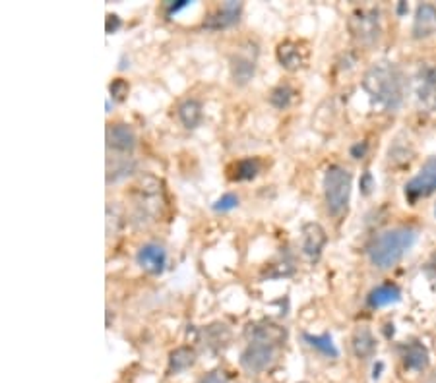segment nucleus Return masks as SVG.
<instances>
[{
  "label": "nucleus",
  "instance_id": "16",
  "mask_svg": "<svg viewBox=\"0 0 436 383\" xmlns=\"http://www.w3.org/2000/svg\"><path fill=\"white\" fill-rule=\"evenodd\" d=\"M402 358H403V366L408 369H417V372H421V369H425L427 366H429L430 362V356H429V350H427V347L422 345V342H409V345H403L402 347Z\"/></svg>",
  "mask_w": 436,
  "mask_h": 383
},
{
  "label": "nucleus",
  "instance_id": "25",
  "mask_svg": "<svg viewBox=\"0 0 436 383\" xmlns=\"http://www.w3.org/2000/svg\"><path fill=\"white\" fill-rule=\"evenodd\" d=\"M293 97H295V91H293V88L287 85V83H279L277 88L271 89L270 105L271 107H276V109L284 110L289 107L291 101H293Z\"/></svg>",
  "mask_w": 436,
  "mask_h": 383
},
{
  "label": "nucleus",
  "instance_id": "14",
  "mask_svg": "<svg viewBox=\"0 0 436 383\" xmlns=\"http://www.w3.org/2000/svg\"><path fill=\"white\" fill-rule=\"evenodd\" d=\"M246 337L249 341H264V342H271L276 347H281L285 341H287V331L281 325L271 322H260V323H250L249 329H246Z\"/></svg>",
  "mask_w": 436,
  "mask_h": 383
},
{
  "label": "nucleus",
  "instance_id": "19",
  "mask_svg": "<svg viewBox=\"0 0 436 383\" xmlns=\"http://www.w3.org/2000/svg\"><path fill=\"white\" fill-rule=\"evenodd\" d=\"M202 118H204V107H202L200 101L187 99L179 105V120L187 130L198 128L202 124Z\"/></svg>",
  "mask_w": 436,
  "mask_h": 383
},
{
  "label": "nucleus",
  "instance_id": "11",
  "mask_svg": "<svg viewBox=\"0 0 436 383\" xmlns=\"http://www.w3.org/2000/svg\"><path fill=\"white\" fill-rule=\"evenodd\" d=\"M136 263H138L144 271H147V273L161 275L165 271L167 266L165 248L155 244V242L144 244V246L138 250V253H136Z\"/></svg>",
  "mask_w": 436,
  "mask_h": 383
},
{
  "label": "nucleus",
  "instance_id": "23",
  "mask_svg": "<svg viewBox=\"0 0 436 383\" xmlns=\"http://www.w3.org/2000/svg\"><path fill=\"white\" fill-rule=\"evenodd\" d=\"M134 169H136L134 159H130V157L118 159L117 163H113V167L107 169V184L125 180V178H128L132 172H134Z\"/></svg>",
  "mask_w": 436,
  "mask_h": 383
},
{
  "label": "nucleus",
  "instance_id": "17",
  "mask_svg": "<svg viewBox=\"0 0 436 383\" xmlns=\"http://www.w3.org/2000/svg\"><path fill=\"white\" fill-rule=\"evenodd\" d=\"M400 300H402V290L398 285H392V283L373 288L367 296V304L370 308H386L390 304H395Z\"/></svg>",
  "mask_w": 436,
  "mask_h": 383
},
{
  "label": "nucleus",
  "instance_id": "12",
  "mask_svg": "<svg viewBox=\"0 0 436 383\" xmlns=\"http://www.w3.org/2000/svg\"><path fill=\"white\" fill-rule=\"evenodd\" d=\"M301 233H303V253L308 260L316 261L328 242V234L318 223H305Z\"/></svg>",
  "mask_w": 436,
  "mask_h": 383
},
{
  "label": "nucleus",
  "instance_id": "26",
  "mask_svg": "<svg viewBox=\"0 0 436 383\" xmlns=\"http://www.w3.org/2000/svg\"><path fill=\"white\" fill-rule=\"evenodd\" d=\"M212 207H214V211H217V213L233 211V209L239 207V196L233 194V192H227V194H223L222 198L217 199Z\"/></svg>",
  "mask_w": 436,
  "mask_h": 383
},
{
  "label": "nucleus",
  "instance_id": "29",
  "mask_svg": "<svg viewBox=\"0 0 436 383\" xmlns=\"http://www.w3.org/2000/svg\"><path fill=\"white\" fill-rule=\"evenodd\" d=\"M120 26H123V21H120V18H118L117 14H107V21H105V31H107V33H117Z\"/></svg>",
  "mask_w": 436,
  "mask_h": 383
},
{
  "label": "nucleus",
  "instance_id": "22",
  "mask_svg": "<svg viewBox=\"0 0 436 383\" xmlns=\"http://www.w3.org/2000/svg\"><path fill=\"white\" fill-rule=\"evenodd\" d=\"M202 335L206 337V345L212 350H222L229 342V329L223 323H214L202 331Z\"/></svg>",
  "mask_w": 436,
  "mask_h": 383
},
{
  "label": "nucleus",
  "instance_id": "35",
  "mask_svg": "<svg viewBox=\"0 0 436 383\" xmlns=\"http://www.w3.org/2000/svg\"><path fill=\"white\" fill-rule=\"evenodd\" d=\"M408 10H409L408 2H400V4H398V14H400V16H403V14H405V12H408Z\"/></svg>",
  "mask_w": 436,
  "mask_h": 383
},
{
  "label": "nucleus",
  "instance_id": "10",
  "mask_svg": "<svg viewBox=\"0 0 436 383\" xmlns=\"http://www.w3.org/2000/svg\"><path fill=\"white\" fill-rule=\"evenodd\" d=\"M107 149L128 155L136 149V134L128 124H109L107 126Z\"/></svg>",
  "mask_w": 436,
  "mask_h": 383
},
{
  "label": "nucleus",
  "instance_id": "13",
  "mask_svg": "<svg viewBox=\"0 0 436 383\" xmlns=\"http://www.w3.org/2000/svg\"><path fill=\"white\" fill-rule=\"evenodd\" d=\"M411 33L415 39H429L436 35V6L422 2L415 10V18H413V28Z\"/></svg>",
  "mask_w": 436,
  "mask_h": 383
},
{
  "label": "nucleus",
  "instance_id": "15",
  "mask_svg": "<svg viewBox=\"0 0 436 383\" xmlns=\"http://www.w3.org/2000/svg\"><path fill=\"white\" fill-rule=\"evenodd\" d=\"M276 56L279 64H281L285 70H289V72L303 68L306 61L305 51L301 48V45H299L297 41H289V39L277 45Z\"/></svg>",
  "mask_w": 436,
  "mask_h": 383
},
{
  "label": "nucleus",
  "instance_id": "36",
  "mask_svg": "<svg viewBox=\"0 0 436 383\" xmlns=\"http://www.w3.org/2000/svg\"><path fill=\"white\" fill-rule=\"evenodd\" d=\"M105 107H107V112H111V99H107V105H105Z\"/></svg>",
  "mask_w": 436,
  "mask_h": 383
},
{
  "label": "nucleus",
  "instance_id": "24",
  "mask_svg": "<svg viewBox=\"0 0 436 383\" xmlns=\"http://www.w3.org/2000/svg\"><path fill=\"white\" fill-rule=\"evenodd\" d=\"M260 169L262 164L256 157H246L237 161L235 163V174H233V180H254V178L260 174Z\"/></svg>",
  "mask_w": 436,
  "mask_h": 383
},
{
  "label": "nucleus",
  "instance_id": "1",
  "mask_svg": "<svg viewBox=\"0 0 436 383\" xmlns=\"http://www.w3.org/2000/svg\"><path fill=\"white\" fill-rule=\"evenodd\" d=\"M363 88L376 107L395 112L403 105L408 93V78L403 70L390 61L374 62L363 78Z\"/></svg>",
  "mask_w": 436,
  "mask_h": 383
},
{
  "label": "nucleus",
  "instance_id": "28",
  "mask_svg": "<svg viewBox=\"0 0 436 383\" xmlns=\"http://www.w3.org/2000/svg\"><path fill=\"white\" fill-rule=\"evenodd\" d=\"M360 194L363 196H368L370 192H373L374 188V177H373V172L370 171H365L363 174H360Z\"/></svg>",
  "mask_w": 436,
  "mask_h": 383
},
{
  "label": "nucleus",
  "instance_id": "21",
  "mask_svg": "<svg viewBox=\"0 0 436 383\" xmlns=\"http://www.w3.org/2000/svg\"><path fill=\"white\" fill-rule=\"evenodd\" d=\"M303 339L308 342V347L318 350L320 355L328 356V358H338L339 356L338 347L333 345V339L330 333H324V335H311V333H305Z\"/></svg>",
  "mask_w": 436,
  "mask_h": 383
},
{
  "label": "nucleus",
  "instance_id": "32",
  "mask_svg": "<svg viewBox=\"0 0 436 383\" xmlns=\"http://www.w3.org/2000/svg\"><path fill=\"white\" fill-rule=\"evenodd\" d=\"M190 4H192V2H188V0H179V2H167L165 10H167V14L173 16V14H177V12H180L182 8L190 6Z\"/></svg>",
  "mask_w": 436,
  "mask_h": 383
},
{
  "label": "nucleus",
  "instance_id": "8",
  "mask_svg": "<svg viewBox=\"0 0 436 383\" xmlns=\"http://www.w3.org/2000/svg\"><path fill=\"white\" fill-rule=\"evenodd\" d=\"M417 103L427 112H436V66L425 64L417 72Z\"/></svg>",
  "mask_w": 436,
  "mask_h": 383
},
{
  "label": "nucleus",
  "instance_id": "9",
  "mask_svg": "<svg viewBox=\"0 0 436 383\" xmlns=\"http://www.w3.org/2000/svg\"><path fill=\"white\" fill-rule=\"evenodd\" d=\"M241 12H242L241 2L227 0V2H223L222 6L217 8L215 12H212V14L206 18V21H204V28L214 29V31L231 28V26L239 23V20H241Z\"/></svg>",
  "mask_w": 436,
  "mask_h": 383
},
{
  "label": "nucleus",
  "instance_id": "4",
  "mask_svg": "<svg viewBox=\"0 0 436 383\" xmlns=\"http://www.w3.org/2000/svg\"><path fill=\"white\" fill-rule=\"evenodd\" d=\"M349 31L360 47H374L382 37V14L378 8H357L349 18Z\"/></svg>",
  "mask_w": 436,
  "mask_h": 383
},
{
  "label": "nucleus",
  "instance_id": "27",
  "mask_svg": "<svg viewBox=\"0 0 436 383\" xmlns=\"http://www.w3.org/2000/svg\"><path fill=\"white\" fill-rule=\"evenodd\" d=\"M128 91H130V85L123 78H117V80H113L109 83V93H111V99H115V101H125Z\"/></svg>",
  "mask_w": 436,
  "mask_h": 383
},
{
  "label": "nucleus",
  "instance_id": "7",
  "mask_svg": "<svg viewBox=\"0 0 436 383\" xmlns=\"http://www.w3.org/2000/svg\"><path fill=\"white\" fill-rule=\"evenodd\" d=\"M405 198L409 204H415L419 199L432 196L436 192V157H429L422 163L421 171L409 180L405 188Z\"/></svg>",
  "mask_w": 436,
  "mask_h": 383
},
{
  "label": "nucleus",
  "instance_id": "20",
  "mask_svg": "<svg viewBox=\"0 0 436 383\" xmlns=\"http://www.w3.org/2000/svg\"><path fill=\"white\" fill-rule=\"evenodd\" d=\"M196 364V352L190 347H179L169 355V372L171 374H180L185 369L192 368Z\"/></svg>",
  "mask_w": 436,
  "mask_h": 383
},
{
  "label": "nucleus",
  "instance_id": "30",
  "mask_svg": "<svg viewBox=\"0 0 436 383\" xmlns=\"http://www.w3.org/2000/svg\"><path fill=\"white\" fill-rule=\"evenodd\" d=\"M198 383H229V379L223 372L215 369V372H209V374H206V376L202 377Z\"/></svg>",
  "mask_w": 436,
  "mask_h": 383
},
{
  "label": "nucleus",
  "instance_id": "34",
  "mask_svg": "<svg viewBox=\"0 0 436 383\" xmlns=\"http://www.w3.org/2000/svg\"><path fill=\"white\" fill-rule=\"evenodd\" d=\"M384 369V362H376L373 369V379H380V372Z\"/></svg>",
  "mask_w": 436,
  "mask_h": 383
},
{
  "label": "nucleus",
  "instance_id": "37",
  "mask_svg": "<svg viewBox=\"0 0 436 383\" xmlns=\"http://www.w3.org/2000/svg\"><path fill=\"white\" fill-rule=\"evenodd\" d=\"M435 217H436V206H435Z\"/></svg>",
  "mask_w": 436,
  "mask_h": 383
},
{
  "label": "nucleus",
  "instance_id": "2",
  "mask_svg": "<svg viewBox=\"0 0 436 383\" xmlns=\"http://www.w3.org/2000/svg\"><path fill=\"white\" fill-rule=\"evenodd\" d=\"M417 242L413 226H394L380 233L368 246V260L376 269H392Z\"/></svg>",
  "mask_w": 436,
  "mask_h": 383
},
{
  "label": "nucleus",
  "instance_id": "31",
  "mask_svg": "<svg viewBox=\"0 0 436 383\" xmlns=\"http://www.w3.org/2000/svg\"><path fill=\"white\" fill-rule=\"evenodd\" d=\"M425 275H427V279L436 287V253H432L430 260L427 261V266H425Z\"/></svg>",
  "mask_w": 436,
  "mask_h": 383
},
{
  "label": "nucleus",
  "instance_id": "5",
  "mask_svg": "<svg viewBox=\"0 0 436 383\" xmlns=\"http://www.w3.org/2000/svg\"><path fill=\"white\" fill-rule=\"evenodd\" d=\"M258 62V47L256 43H246L239 47L229 58V70H231V80L237 85H246V83L256 74Z\"/></svg>",
  "mask_w": 436,
  "mask_h": 383
},
{
  "label": "nucleus",
  "instance_id": "3",
  "mask_svg": "<svg viewBox=\"0 0 436 383\" xmlns=\"http://www.w3.org/2000/svg\"><path fill=\"white\" fill-rule=\"evenodd\" d=\"M351 184L353 177L341 164H330L324 174V199L326 209L332 217H339L347 211L349 199H351Z\"/></svg>",
  "mask_w": 436,
  "mask_h": 383
},
{
  "label": "nucleus",
  "instance_id": "18",
  "mask_svg": "<svg viewBox=\"0 0 436 383\" xmlns=\"http://www.w3.org/2000/svg\"><path fill=\"white\" fill-rule=\"evenodd\" d=\"M351 347H353V355L359 358V360H368L376 355V339H374L373 331L368 327H359L353 333V339H351Z\"/></svg>",
  "mask_w": 436,
  "mask_h": 383
},
{
  "label": "nucleus",
  "instance_id": "6",
  "mask_svg": "<svg viewBox=\"0 0 436 383\" xmlns=\"http://www.w3.org/2000/svg\"><path fill=\"white\" fill-rule=\"evenodd\" d=\"M276 345L264 341H249L246 349L241 352V366L244 372L249 374H262L268 368H271V364L276 362L277 355Z\"/></svg>",
  "mask_w": 436,
  "mask_h": 383
},
{
  "label": "nucleus",
  "instance_id": "33",
  "mask_svg": "<svg viewBox=\"0 0 436 383\" xmlns=\"http://www.w3.org/2000/svg\"><path fill=\"white\" fill-rule=\"evenodd\" d=\"M367 149H368L367 142H359V144H355L353 147H351V157L363 159L365 155H367Z\"/></svg>",
  "mask_w": 436,
  "mask_h": 383
}]
</instances>
